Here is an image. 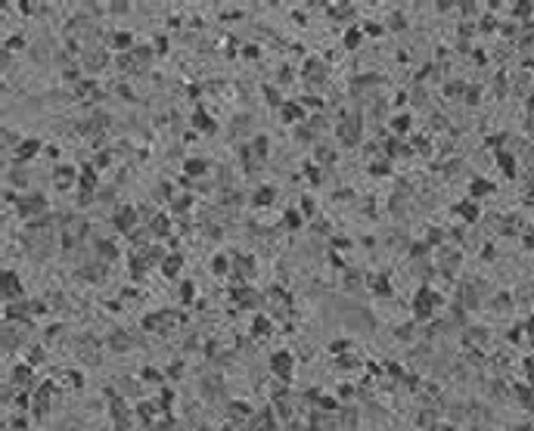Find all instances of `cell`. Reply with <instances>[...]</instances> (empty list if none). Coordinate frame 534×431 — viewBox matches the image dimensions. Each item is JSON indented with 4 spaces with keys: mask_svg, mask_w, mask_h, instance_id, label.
I'll use <instances>...</instances> for the list:
<instances>
[{
    "mask_svg": "<svg viewBox=\"0 0 534 431\" xmlns=\"http://www.w3.org/2000/svg\"><path fill=\"white\" fill-rule=\"evenodd\" d=\"M270 366H273V372H280V376H289V369H292V357L283 351V354H276L270 360Z\"/></svg>",
    "mask_w": 534,
    "mask_h": 431,
    "instance_id": "1",
    "label": "cell"
},
{
    "mask_svg": "<svg viewBox=\"0 0 534 431\" xmlns=\"http://www.w3.org/2000/svg\"><path fill=\"white\" fill-rule=\"evenodd\" d=\"M134 217H137V214H134V208H121L118 217H115V224H118V230H127V227L134 224Z\"/></svg>",
    "mask_w": 534,
    "mask_h": 431,
    "instance_id": "2",
    "label": "cell"
},
{
    "mask_svg": "<svg viewBox=\"0 0 534 431\" xmlns=\"http://www.w3.org/2000/svg\"><path fill=\"white\" fill-rule=\"evenodd\" d=\"M41 149V140H28V143H22L19 146V158H31L34 152Z\"/></svg>",
    "mask_w": 534,
    "mask_h": 431,
    "instance_id": "3",
    "label": "cell"
},
{
    "mask_svg": "<svg viewBox=\"0 0 534 431\" xmlns=\"http://www.w3.org/2000/svg\"><path fill=\"white\" fill-rule=\"evenodd\" d=\"M180 264H183V258H180V254H171V258L165 261V267H161V270H165V276H174V273L180 270Z\"/></svg>",
    "mask_w": 534,
    "mask_h": 431,
    "instance_id": "4",
    "label": "cell"
},
{
    "mask_svg": "<svg viewBox=\"0 0 534 431\" xmlns=\"http://www.w3.org/2000/svg\"><path fill=\"white\" fill-rule=\"evenodd\" d=\"M3 295H19V283H16V273H3Z\"/></svg>",
    "mask_w": 534,
    "mask_h": 431,
    "instance_id": "5",
    "label": "cell"
},
{
    "mask_svg": "<svg viewBox=\"0 0 534 431\" xmlns=\"http://www.w3.org/2000/svg\"><path fill=\"white\" fill-rule=\"evenodd\" d=\"M428 307H432V295H428V292H420V298H416V313H420V317H426Z\"/></svg>",
    "mask_w": 534,
    "mask_h": 431,
    "instance_id": "6",
    "label": "cell"
},
{
    "mask_svg": "<svg viewBox=\"0 0 534 431\" xmlns=\"http://www.w3.org/2000/svg\"><path fill=\"white\" fill-rule=\"evenodd\" d=\"M196 124H199L202 131H212V118H208V115H202V112L196 115Z\"/></svg>",
    "mask_w": 534,
    "mask_h": 431,
    "instance_id": "7",
    "label": "cell"
},
{
    "mask_svg": "<svg viewBox=\"0 0 534 431\" xmlns=\"http://www.w3.org/2000/svg\"><path fill=\"white\" fill-rule=\"evenodd\" d=\"M187 171H190V174H202V171H205V161H187Z\"/></svg>",
    "mask_w": 534,
    "mask_h": 431,
    "instance_id": "8",
    "label": "cell"
},
{
    "mask_svg": "<svg viewBox=\"0 0 534 431\" xmlns=\"http://www.w3.org/2000/svg\"><path fill=\"white\" fill-rule=\"evenodd\" d=\"M345 44H348V47H357V44H361V34H357V31H348V34H345Z\"/></svg>",
    "mask_w": 534,
    "mask_h": 431,
    "instance_id": "9",
    "label": "cell"
},
{
    "mask_svg": "<svg viewBox=\"0 0 534 431\" xmlns=\"http://www.w3.org/2000/svg\"><path fill=\"white\" fill-rule=\"evenodd\" d=\"M407 124H410L407 115H404V118H394V131H407Z\"/></svg>",
    "mask_w": 534,
    "mask_h": 431,
    "instance_id": "10",
    "label": "cell"
},
{
    "mask_svg": "<svg viewBox=\"0 0 534 431\" xmlns=\"http://www.w3.org/2000/svg\"><path fill=\"white\" fill-rule=\"evenodd\" d=\"M283 115H286V118H298L301 109H298V106H286V109H283Z\"/></svg>",
    "mask_w": 534,
    "mask_h": 431,
    "instance_id": "11",
    "label": "cell"
},
{
    "mask_svg": "<svg viewBox=\"0 0 534 431\" xmlns=\"http://www.w3.org/2000/svg\"><path fill=\"white\" fill-rule=\"evenodd\" d=\"M286 224H289V227H298V224H301V217H298L295 211H289V214H286Z\"/></svg>",
    "mask_w": 534,
    "mask_h": 431,
    "instance_id": "12",
    "label": "cell"
},
{
    "mask_svg": "<svg viewBox=\"0 0 534 431\" xmlns=\"http://www.w3.org/2000/svg\"><path fill=\"white\" fill-rule=\"evenodd\" d=\"M270 195H273L270 190H261V192H258V205H267V202H270Z\"/></svg>",
    "mask_w": 534,
    "mask_h": 431,
    "instance_id": "13",
    "label": "cell"
},
{
    "mask_svg": "<svg viewBox=\"0 0 534 431\" xmlns=\"http://www.w3.org/2000/svg\"><path fill=\"white\" fill-rule=\"evenodd\" d=\"M153 227H156L159 233H165V230H168V220H165V217H159V220H153Z\"/></svg>",
    "mask_w": 534,
    "mask_h": 431,
    "instance_id": "14",
    "label": "cell"
},
{
    "mask_svg": "<svg viewBox=\"0 0 534 431\" xmlns=\"http://www.w3.org/2000/svg\"><path fill=\"white\" fill-rule=\"evenodd\" d=\"M214 270H217V273H224V270H227V261H224V258H217V261H214Z\"/></svg>",
    "mask_w": 534,
    "mask_h": 431,
    "instance_id": "15",
    "label": "cell"
},
{
    "mask_svg": "<svg viewBox=\"0 0 534 431\" xmlns=\"http://www.w3.org/2000/svg\"><path fill=\"white\" fill-rule=\"evenodd\" d=\"M115 44L124 47V44H131V38H127V34H118V38H115Z\"/></svg>",
    "mask_w": 534,
    "mask_h": 431,
    "instance_id": "16",
    "label": "cell"
}]
</instances>
